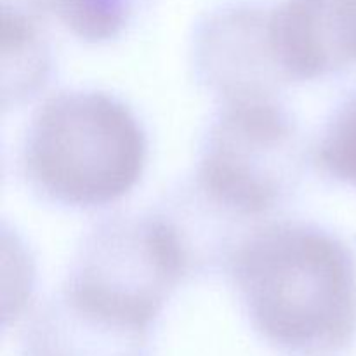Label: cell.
I'll return each mask as SVG.
<instances>
[{
    "mask_svg": "<svg viewBox=\"0 0 356 356\" xmlns=\"http://www.w3.org/2000/svg\"><path fill=\"white\" fill-rule=\"evenodd\" d=\"M232 278L254 330L289 355L327 356L356 334L350 249L313 222L282 221L235 249Z\"/></svg>",
    "mask_w": 356,
    "mask_h": 356,
    "instance_id": "obj_1",
    "label": "cell"
},
{
    "mask_svg": "<svg viewBox=\"0 0 356 356\" xmlns=\"http://www.w3.org/2000/svg\"><path fill=\"white\" fill-rule=\"evenodd\" d=\"M148 163V136L129 104L96 89H72L42 103L26 129L21 169L45 202L76 211L127 197Z\"/></svg>",
    "mask_w": 356,
    "mask_h": 356,
    "instance_id": "obj_2",
    "label": "cell"
},
{
    "mask_svg": "<svg viewBox=\"0 0 356 356\" xmlns=\"http://www.w3.org/2000/svg\"><path fill=\"white\" fill-rule=\"evenodd\" d=\"M298 122L275 97L222 103L204 136L195 186L236 218H261L287 202L301 179Z\"/></svg>",
    "mask_w": 356,
    "mask_h": 356,
    "instance_id": "obj_3",
    "label": "cell"
},
{
    "mask_svg": "<svg viewBox=\"0 0 356 356\" xmlns=\"http://www.w3.org/2000/svg\"><path fill=\"white\" fill-rule=\"evenodd\" d=\"M190 263L184 236L169 218L117 216L87 235L66 284L120 315L155 325Z\"/></svg>",
    "mask_w": 356,
    "mask_h": 356,
    "instance_id": "obj_4",
    "label": "cell"
},
{
    "mask_svg": "<svg viewBox=\"0 0 356 356\" xmlns=\"http://www.w3.org/2000/svg\"><path fill=\"white\" fill-rule=\"evenodd\" d=\"M264 3H232L198 26L193 42L197 76L222 103L275 97L287 79L275 58Z\"/></svg>",
    "mask_w": 356,
    "mask_h": 356,
    "instance_id": "obj_5",
    "label": "cell"
},
{
    "mask_svg": "<svg viewBox=\"0 0 356 356\" xmlns=\"http://www.w3.org/2000/svg\"><path fill=\"white\" fill-rule=\"evenodd\" d=\"M268 30L287 82L356 66V0H280L268 10Z\"/></svg>",
    "mask_w": 356,
    "mask_h": 356,
    "instance_id": "obj_6",
    "label": "cell"
},
{
    "mask_svg": "<svg viewBox=\"0 0 356 356\" xmlns=\"http://www.w3.org/2000/svg\"><path fill=\"white\" fill-rule=\"evenodd\" d=\"M152 330L63 285L31 320L23 356H148Z\"/></svg>",
    "mask_w": 356,
    "mask_h": 356,
    "instance_id": "obj_7",
    "label": "cell"
},
{
    "mask_svg": "<svg viewBox=\"0 0 356 356\" xmlns=\"http://www.w3.org/2000/svg\"><path fill=\"white\" fill-rule=\"evenodd\" d=\"M149 0H31L66 30L89 44L120 37Z\"/></svg>",
    "mask_w": 356,
    "mask_h": 356,
    "instance_id": "obj_8",
    "label": "cell"
},
{
    "mask_svg": "<svg viewBox=\"0 0 356 356\" xmlns=\"http://www.w3.org/2000/svg\"><path fill=\"white\" fill-rule=\"evenodd\" d=\"M315 160L327 176L356 188V94L344 97L332 110Z\"/></svg>",
    "mask_w": 356,
    "mask_h": 356,
    "instance_id": "obj_9",
    "label": "cell"
}]
</instances>
